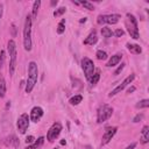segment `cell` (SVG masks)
I'll use <instances>...</instances> for the list:
<instances>
[{"mask_svg": "<svg viewBox=\"0 0 149 149\" xmlns=\"http://www.w3.org/2000/svg\"><path fill=\"white\" fill-rule=\"evenodd\" d=\"M121 58H122V54H115V55H113V56L108 59L106 66H107V68H113V66H115L116 64H119V62L121 61Z\"/></svg>", "mask_w": 149, "mask_h": 149, "instance_id": "14", "label": "cell"}, {"mask_svg": "<svg viewBox=\"0 0 149 149\" xmlns=\"http://www.w3.org/2000/svg\"><path fill=\"white\" fill-rule=\"evenodd\" d=\"M43 108L42 107H40V106H35V107H33L31 108V111H30V115H29V119H30V121H33V122H38L40 120H41V118L43 116Z\"/></svg>", "mask_w": 149, "mask_h": 149, "instance_id": "12", "label": "cell"}, {"mask_svg": "<svg viewBox=\"0 0 149 149\" xmlns=\"http://www.w3.org/2000/svg\"><path fill=\"white\" fill-rule=\"evenodd\" d=\"M86 21V17H83L81 20H80V23H83V22H85Z\"/></svg>", "mask_w": 149, "mask_h": 149, "instance_id": "38", "label": "cell"}, {"mask_svg": "<svg viewBox=\"0 0 149 149\" xmlns=\"http://www.w3.org/2000/svg\"><path fill=\"white\" fill-rule=\"evenodd\" d=\"M134 79H135V74H134V73H132V74H129L128 77H126V78H125V80H123V81H122L120 85H118V86H116L114 90H112V91L109 92L108 97H114L115 94L120 93V92H121V91H122V90H123L126 86L130 85V83H132Z\"/></svg>", "mask_w": 149, "mask_h": 149, "instance_id": "10", "label": "cell"}, {"mask_svg": "<svg viewBox=\"0 0 149 149\" xmlns=\"http://www.w3.org/2000/svg\"><path fill=\"white\" fill-rule=\"evenodd\" d=\"M135 91V86H130L128 90H127V93H132V92H134Z\"/></svg>", "mask_w": 149, "mask_h": 149, "instance_id": "34", "label": "cell"}, {"mask_svg": "<svg viewBox=\"0 0 149 149\" xmlns=\"http://www.w3.org/2000/svg\"><path fill=\"white\" fill-rule=\"evenodd\" d=\"M29 121H30V119H29V116H28L27 113H23V114H21L17 118L16 128H17V130H19L20 134H24L27 132V129L29 127Z\"/></svg>", "mask_w": 149, "mask_h": 149, "instance_id": "8", "label": "cell"}, {"mask_svg": "<svg viewBox=\"0 0 149 149\" xmlns=\"http://www.w3.org/2000/svg\"><path fill=\"white\" fill-rule=\"evenodd\" d=\"M12 29H13V36H14L15 35V24L12 26Z\"/></svg>", "mask_w": 149, "mask_h": 149, "instance_id": "37", "label": "cell"}, {"mask_svg": "<svg viewBox=\"0 0 149 149\" xmlns=\"http://www.w3.org/2000/svg\"><path fill=\"white\" fill-rule=\"evenodd\" d=\"M31 15L28 14L24 20V26H23V47L26 51L31 50Z\"/></svg>", "mask_w": 149, "mask_h": 149, "instance_id": "2", "label": "cell"}, {"mask_svg": "<svg viewBox=\"0 0 149 149\" xmlns=\"http://www.w3.org/2000/svg\"><path fill=\"white\" fill-rule=\"evenodd\" d=\"M98 42V36H97V33H95V30H93L92 33H90L88 34V36L84 40V44H86V45H93V44H95Z\"/></svg>", "mask_w": 149, "mask_h": 149, "instance_id": "13", "label": "cell"}, {"mask_svg": "<svg viewBox=\"0 0 149 149\" xmlns=\"http://www.w3.org/2000/svg\"><path fill=\"white\" fill-rule=\"evenodd\" d=\"M135 147H136V142H132L129 146H127L125 149H135Z\"/></svg>", "mask_w": 149, "mask_h": 149, "instance_id": "33", "label": "cell"}, {"mask_svg": "<svg viewBox=\"0 0 149 149\" xmlns=\"http://www.w3.org/2000/svg\"><path fill=\"white\" fill-rule=\"evenodd\" d=\"M125 24H126V28H127L130 37H133L134 40H139L140 38V33H139V27H137V20H136V17L133 14L127 13L126 14Z\"/></svg>", "mask_w": 149, "mask_h": 149, "instance_id": "3", "label": "cell"}, {"mask_svg": "<svg viewBox=\"0 0 149 149\" xmlns=\"http://www.w3.org/2000/svg\"><path fill=\"white\" fill-rule=\"evenodd\" d=\"M142 119H143V114H142V113H139V114H136V115L134 116L133 122H135V123H136V122H140Z\"/></svg>", "mask_w": 149, "mask_h": 149, "instance_id": "30", "label": "cell"}, {"mask_svg": "<svg viewBox=\"0 0 149 149\" xmlns=\"http://www.w3.org/2000/svg\"><path fill=\"white\" fill-rule=\"evenodd\" d=\"M54 149H58V148H57V147H56V148H54Z\"/></svg>", "mask_w": 149, "mask_h": 149, "instance_id": "40", "label": "cell"}, {"mask_svg": "<svg viewBox=\"0 0 149 149\" xmlns=\"http://www.w3.org/2000/svg\"><path fill=\"white\" fill-rule=\"evenodd\" d=\"M80 65H81V69H83V71H84L85 78H86L87 80H90L91 77L93 76L94 71H95L93 61L90 59L88 57H84V58H81V61H80Z\"/></svg>", "mask_w": 149, "mask_h": 149, "instance_id": "6", "label": "cell"}, {"mask_svg": "<svg viewBox=\"0 0 149 149\" xmlns=\"http://www.w3.org/2000/svg\"><path fill=\"white\" fill-rule=\"evenodd\" d=\"M40 6H41V1H40V0H36V1L33 3V10H31V20H34V19H36V17H37V13H38Z\"/></svg>", "mask_w": 149, "mask_h": 149, "instance_id": "18", "label": "cell"}, {"mask_svg": "<svg viewBox=\"0 0 149 149\" xmlns=\"http://www.w3.org/2000/svg\"><path fill=\"white\" fill-rule=\"evenodd\" d=\"M126 47H127V49H128L132 54H134V55H140V54L142 52V48H141L139 44L127 43V44H126Z\"/></svg>", "mask_w": 149, "mask_h": 149, "instance_id": "17", "label": "cell"}, {"mask_svg": "<svg viewBox=\"0 0 149 149\" xmlns=\"http://www.w3.org/2000/svg\"><path fill=\"white\" fill-rule=\"evenodd\" d=\"M65 31V19H62L61 22L57 24V34L62 35Z\"/></svg>", "mask_w": 149, "mask_h": 149, "instance_id": "23", "label": "cell"}, {"mask_svg": "<svg viewBox=\"0 0 149 149\" xmlns=\"http://www.w3.org/2000/svg\"><path fill=\"white\" fill-rule=\"evenodd\" d=\"M79 5L84 6V8L88 9V10H93V9H94V6H93L91 2H88V1H80V2H79Z\"/></svg>", "mask_w": 149, "mask_h": 149, "instance_id": "26", "label": "cell"}, {"mask_svg": "<svg viewBox=\"0 0 149 149\" xmlns=\"http://www.w3.org/2000/svg\"><path fill=\"white\" fill-rule=\"evenodd\" d=\"M7 50L9 52V74L13 76L14 74V71H15V68H16V56H17V52H16V43L14 40H9L8 43H7Z\"/></svg>", "mask_w": 149, "mask_h": 149, "instance_id": "4", "label": "cell"}, {"mask_svg": "<svg viewBox=\"0 0 149 149\" xmlns=\"http://www.w3.org/2000/svg\"><path fill=\"white\" fill-rule=\"evenodd\" d=\"M140 142H141V144H147V143L149 142V127H148V126H144V127L142 128Z\"/></svg>", "mask_w": 149, "mask_h": 149, "instance_id": "15", "label": "cell"}, {"mask_svg": "<svg viewBox=\"0 0 149 149\" xmlns=\"http://www.w3.org/2000/svg\"><path fill=\"white\" fill-rule=\"evenodd\" d=\"M123 34H125V31H123L122 29H120V28H119V29H116V30L113 33V35H115L116 37H121Z\"/></svg>", "mask_w": 149, "mask_h": 149, "instance_id": "31", "label": "cell"}, {"mask_svg": "<svg viewBox=\"0 0 149 149\" xmlns=\"http://www.w3.org/2000/svg\"><path fill=\"white\" fill-rule=\"evenodd\" d=\"M2 8H3V6L0 3V19L2 17V12H3V9H2Z\"/></svg>", "mask_w": 149, "mask_h": 149, "instance_id": "35", "label": "cell"}, {"mask_svg": "<svg viewBox=\"0 0 149 149\" xmlns=\"http://www.w3.org/2000/svg\"><path fill=\"white\" fill-rule=\"evenodd\" d=\"M81 100H83V95H80V94H76V95H73L72 98H70L69 102H70L71 105L76 106V105L80 104V102H81Z\"/></svg>", "mask_w": 149, "mask_h": 149, "instance_id": "21", "label": "cell"}, {"mask_svg": "<svg viewBox=\"0 0 149 149\" xmlns=\"http://www.w3.org/2000/svg\"><path fill=\"white\" fill-rule=\"evenodd\" d=\"M44 143V137L40 136L38 139H36L31 144H29L28 147H26V149H40Z\"/></svg>", "mask_w": 149, "mask_h": 149, "instance_id": "16", "label": "cell"}, {"mask_svg": "<svg viewBox=\"0 0 149 149\" xmlns=\"http://www.w3.org/2000/svg\"><path fill=\"white\" fill-rule=\"evenodd\" d=\"M34 141H35V137H34V136H31V135H30V136H28V137L26 139V143H27V144H31Z\"/></svg>", "mask_w": 149, "mask_h": 149, "instance_id": "32", "label": "cell"}, {"mask_svg": "<svg viewBox=\"0 0 149 149\" xmlns=\"http://www.w3.org/2000/svg\"><path fill=\"white\" fill-rule=\"evenodd\" d=\"M120 19H121L120 14H100L97 17V22L99 24H104V23L115 24V23L119 22Z\"/></svg>", "mask_w": 149, "mask_h": 149, "instance_id": "7", "label": "cell"}, {"mask_svg": "<svg viewBox=\"0 0 149 149\" xmlns=\"http://www.w3.org/2000/svg\"><path fill=\"white\" fill-rule=\"evenodd\" d=\"M113 114V107L105 104V105H101L97 112V121L98 123H102L105 122L106 120H108Z\"/></svg>", "mask_w": 149, "mask_h": 149, "instance_id": "5", "label": "cell"}, {"mask_svg": "<svg viewBox=\"0 0 149 149\" xmlns=\"http://www.w3.org/2000/svg\"><path fill=\"white\" fill-rule=\"evenodd\" d=\"M116 130H118V127H107V128L105 129L104 134H102V137H101V144H102V146L107 144V143L113 139V136L115 135Z\"/></svg>", "mask_w": 149, "mask_h": 149, "instance_id": "11", "label": "cell"}, {"mask_svg": "<svg viewBox=\"0 0 149 149\" xmlns=\"http://www.w3.org/2000/svg\"><path fill=\"white\" fill-rule=\"evenodd\" d=\"M99 79H100V70H97V71H94V73H93V76L91 77V79L88 80V81H90V85H91V86L97 85L98 81H99Z\"/></svg>", "mask_w": 149, "mask_h": 149, "instance_id": "19", "label": "cell"}, {"mask_svg": "<svg viewBox=\"0 0 149 149\" xmlns=\"http://www.w3.org/2000/svg\"><path fill=\"white\" fill-rule=\"evenodd\" d=\"M95 56H97V58H98L99 61H105V59L108 57L107 54H106V51H104V50H98L97 54H95Z\"/></svg>", "mask_w": 149, "mask_h": 149, "instance_id": "25", "label": "cell"}, {"mask_svg": "<svg viewBox=\"0 0 149 149\" xmlns=\"http://www.w3.org/2000/svg\"><path fill=\"white\" fill-rule=\"evenodd\" d=\"M65 143H66V141H64V140H62V141H61V144H62V146H63V144H65Z\"/></svg>", "mask_w": 149, "mask_h": 149, "instance_id": "39", "label": "cell"}, {"mask_svg": "<svg viewBox=\"0 0 149 149\" xmlns=\"http://www.w3.org/2000/svg\"><path fill=\"white\" fill-rule=\"evenodd\" d=\"M6 94V81L2 74H0V98H3Z\"/></svg>", "mask_w": 149, "mask_h": 149, "instance_id": "20", "label": "cell"}, {"mask_svg": "<svg viewBox=\"0 0 149 149\" xmlns=\"http://www.w3.org/2000/svg\"><path fill=\"white\" fill-rule=\"evenodd\" d=\"M101 35H102V37L109 38V37L113 36V31H112V29L108 28V27H102V28H101Z\"/></svg>", "mask_w": 149, "mask_h": 149, "instance_id": "22", "label": "cell"}, {"mask_svg": "<svg viewBox=\"0 0 149 149\" xmlns=\"http://www.w3.org/2000/svg\"><path fill=\"white\" fill-rule=\"evenodd\" d=\"M5 59H6V52H5V50H1V51H0V68L3 66Z\"/></svg>", "mask_w": 149, "mask_h": 149, "instance_id": "28", "label": "cell"}, {"mask_svg": "<svg viewBox=\"0 0 149 149\" xmlns=\"http://www.w3.org/2000/svg\"><path fill=\"white\" fill-rule=\"evenodd\" d=\"M37 77H38V69H37V64L35 62H29L28 64V78L26 81V92L30 93L37 81Z\"/></svg>", "mask_w": 149, "mask_h": 149, "instance_id": "1", "label": "cell"}, {"mask_svg": "<svg viewBox=\"0 0 149 149\" xmlns=\"http://www.w3.org/2000/svg\"><path fill=\"white\" fill-rule=\"evenodd\" d=\"M136 108H148L149 107V100L148 99H143V100H140L136 105H135Z\"/></svg>", "mask_w": 149, "mask_h": 149, "instance_id": "24", "label": "cell"}, {"mask_svg": "<svg viewBox=\"0 0 149 149\" xmlns=\"http://www.w3.org/2000/svg\"><path fill=\"white\" fill-rule=\"evenodd\" d=\"M61 132H62V125H61L59 122L52 123V126L49 128V130H48V133H47V140L52 143V142L59 136Z\"/></svg>", "mask_w": 149, "mask_h": 149, "instance_id": "9", "label": "cell"}, {"mask_svg": "<svg viewBox=\"0 0 149 149\" xmlns=\"http://www.w3.org/2000/svg\"><path fill=\"white\" fill-rule=\"evenodd\" d=\"M65 12H66V8H65V7H59V8H57V9L54 12V16H55V17L61 16V15H63Z\"/></svg>", "mask_w": 149, "mask_h": 149, "instance_id": "27", "label": "cell"}, {"mask_svg": "<svg viewBox=\"0 0 149 149\" xmlns=\"http://www.w3.org/2000/svg\"><path fill=\"white\" fill-rule=\"evenodd\" d=\"M125 65H126L125 63H121V65H119V68H118V69L114 71V76H118V74H120V73L122 72V70L125 69Z\"/></svg>", "mask_w": 149, "mask_h": 149, "instance_id": "29", "label": "cell"}, {"mask_svg": "<svg viewBox=\"0 0 149 149\" xmlns=\"http://www.w3.org/2000/svg\"><path fill=\"white\" fill-rule=\"evenodd\" d=\"M57 3H58V1H57V0H52V1L50 2V5H51V6H56Z\"/></svg>", "mask_w": 149, "mask_h": 149, "instance_id": "36", "label": "cell"}]
</instances>
